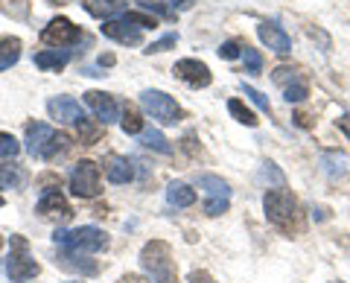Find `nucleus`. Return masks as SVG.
Returning a JSON list of instances; mask_svg holds the SVG:
<instances>
[{"label":"nucleus","mask_w":350,"mask_h":283,"mask_svg":"<svg viewBox=\"0 0 350 283\" xmlns=\"http://www.w3.org/2000/svg\"><path fill=\"white\" fill-rule=\"evenodd\" d=\"M82 96H85V105L96 114V120H100L103 126L117 123V120H120V105H117V100H114L111 94H105V91H88Z\"/></svg>","instance_id":"obj_12"},{"label":"nucleus","mask_w":350,"mask_h":283,"mask_svg":"<svg viewBox=\"0 0 350 283\" xmlns=\"http://www.w3.org/2000/svg\"><path fill=\"white\" fill-rule=\"evenodd\" d=\"M70 146V137L68 135H59L53 126L47 123H27V152L32 158H41V161H53L62 152H68Z\"/></svg>","instance_id":"obj_3"},{"label":"nucleus","mask_w":350,"mask_h":283,"mask_svg":"<svg viewBox=\"0 0 350 283\" xmlns=\"http://www.w3.org/2000/svg\"><path fill=\"white\" fill-rule=\"evenodd\" d=\"M257 36H260V41H262V44H266L269 50L280 53V56H286V53L292 50V38H289L278 24H269V21H266V24H260V27H257Z\"/></svg>","instance_id":"obj_15"},{"label":"nucleus","mask_w":350,"mask_h":283,"mask_svg":"<svg viewBox=\"0 0 350 283\" xmlns=\"http://www.w3.org/2000/svg\"><path fill=\"white\" fill-rule=\"evenodd\" d=\"M243 47H245V44H239V41H225V44L219 47V59L234 62V59L243 56Z\"/></svg>","instance_id":"obj_30"},{"label":"nucleus","mask_w":350,"mask_h":283,"mask_svg":"<svg viewBox=\"0 0 350 283\" xmlns=\"http://www.w3.org/2000/svg\"><path fill=\"white\" fill-rule=\"evenodd\" d=\"M18 152H21V144L15 140V135L0 132V161H3V158H15Z\"/></svg>","instance_id":"obj_27"},{"label":"nucleus","mask_w":350,"mask_h":283,"mask_svg":"<svg viewBox=\"0 0 350 283\" xmlns=\"http://www.w3.org/2000/svg\"><path fill=\"white\" fill-rule=\"evenodd\" d=\"M41 266L36 263V260L29 257V243L27 237L15 234L12 239H9V263H6V275L12 283H27L32 278H38Z\"/></svg>","instance_id":"obj_5"},{"label":"nucleus","mask_w":350,"mask_h":283,"mask_svg":"<svg viewBox=\"0 0 350 283\" xmlns=\"http://www.w3.org/2000/svg\"><path fill=\"white\" fill-rule=\"evenodd\" d=\"M243 59H245V68H248V73H260L262 70V56L254 50V47H243Z\"/></svg>","instance_id":"obj_29"},{"label":"nucleus","mask_w":350,"mask_h":283,"mask_svg":"<svg viewBox=\"0 0 350 283\" xmlns=\"http://www.w3.org/2000/svg\"><path fill=\"white\" fill-rule=\"evenodd\" d=\"M298 79H301L298 70H292V68H278V70H275V82L280 85V88H286V85L298 82Z\"/></svg>","instance_id":"obj_32"},{"label":"nucleus","mask_w":350,"mask_h":283,"mask_svg":"<svg viewBox=\"0 0 350 283\" xmlns=\"http://www.w3.org/2000/svg\"><path fill=\"white\" fill-rule=\"evenodd\" d=\"M262 211H266V219L278 228L283 234H295L301 231V208H298V199L289 193V190H269L262 196Z\"/></svg>","instance_id":"obj_1"},{"label":"nucleus","mask_w":350,"mask_h":283,"mask_svg":"<svg viewBox=\"0 0 350 283\" xmlns=\"http://www.w3.org/2000/svg\"><path fill=\"white\" fill-rule=\"evenodd\" d=\"M0 243H3V239H0Z\"/></svg>","instance_id":"obj_41"},{"label":"nucleus","mask_w":350,"mask_h":283,"mask_svg":"<svg viewBox=\"0 0 350 283\" xmlns=\"http://www.w3.org/2000/svg\"><path fill=\"white\" fill-rule=\"evenodd\" d=\"M68 62H70L68 50H44V53L36 56V68H41V70H62Z\"/></svg>","instance_id":"obj_20"},{"label":"nucleus","mask_w":350,"mask_h":283,"mask_svg":"<svg viewBox=\"0 0 350 283\" xmlns=\"http://www.w3.org/2000/svg\"><path fill=\"white\" fill-rule=\"evenodd\" d=\"M172 73L178 76L181 82H187L190 88H207V85L213 82L211 68H207L204 62H199V59H181V62H175Z\"/></svg>","instance_id":"obj_11"},{"label":"nucleus","mask_w":350,"mask_h":283,"mask_svg":"<svg viewBox=\"0 0 350 283\" xmlns=\"http://www.w3.org/2000/svg\"><path fill=\"white\" fill-rule=\"evenodd\" d=\"M36 211L44 216V219H59V222H70L73 219V208L70 202L64 199L59 190H41V199L36 204Z\"/></svg>","instance_id":"obj_10"},{"label":"nucleus","mask_w":350,"mask_h":283,"mask_svg":"<svg viewBox=\"0 0 350 283\" xmlns=\"http://www.w3.org/2000/svg\"><path fill=\"white\" fill-rule=\"evenodd\" d=\"M120 126H123L126 135H140V129H144V120H140V111H137L135 105H126V108H123Z\"/></svg>","instance_id":"obj_24"},{"label":"nucleus","mask_w":350,"mask_h":283,"mask_svg":"<svg viewBox=\"0 0 350 283\" xmlns=\"http://www.w3.org/2000/svg\"><path fill=\"white\" fill-rule=\"evenodd\" d=\"M70 193L76 199H96L100 196V167L94 161H79L70 172Z\"/></svg>","instance_id":"obj_8"},{"label":"nucleus","mask_w":350,"mask_h":283,"mask_svg":"<svg viewBox=\"0 0 350 283\" xmlns=\"http://www.w3.org/2000/svg\"><path fill=\"white\" fill-rule=\"evenodd\" d=\"M47 111L50 117L56 120V123L62 126H79L85 114H82V105L73 100V96H53V100L47 103Z\"/></svg>","instance_id":"obj_14"},{"label":"nucleus","mask_w":350,"mask_h":283,"mask_svg":"<svg viewBox=\"0 0 350 283\" xmlns=\"http://www.w3.org/2000/svg\"><path fill=\"white\" fill-rule=\"evenodd\" d=\"M228 111H231V117L237 120V123H243V126H248V129L257 126V114L251 111L248 105L239 103V100H228Z\"/></svg>","instance_id":"obj_22"},{"label":"nucleus","mask_w":350,"mask_h":283,"mask_svg":"<svg viewBox=\"0 0 350 283\" xmlns=\"http://www.w3.org/2000/svg\"><path fill=\"white\" fill-rule=\"evenodd\" d=\"M144 146L146 149H155V152H161V155H172V146H170V140L163 137L158 129H146L144 132Z\"/></svg>","instance_id":"obj_25"},{"label":"nucleus","mask_w":350,"mask_h":283,"mask_svg":"<svg viewBox=\"0 0 350 283\" xmlns=\"http://www.w3.org/2000/svg\"><path fill=\"white\" fill-rule=\"evenodd\" d=\"M100 64L105 68V64H114V56H100Z\"/></svg>","instance_id":"obj_39"},{"label":"nucleus","mask_w":350,"mask_h":283,"mask_svg":"<svg viewBox=\"0 0 350 283\" xmlns=\"http://www.w3.org/2000/svg\"><path fill=\"white\" fill-rule=\"evenodd\" d=\"M82 38V29L68 18H53L47 27L41 29V41L53 47H73Z\"/></svg>","instance_id":"obj_9"},{"label":"nucleus","mask_w":350,"mask_h":283,"mask_svg":"<svg viewBox=\"0 0 350 283\" xmlns=\"http://www.w3.org/2000/svg\"><path fill=\"white\" fill-rule=\"evenodd\" d=\"M140 269L146 271L152 283H178L172 248L163 243V239H149V243L140 248Z\"/></svg>","instance_id":"obj_2"},{"label":"nucleus","mask_w":350,"mask_h":283,"mask_svg":"<svg viewBox=\"0 0 350 283\" xmlns=\"http://www.w3.org/2000/svg\"><path fill=\"white\" fill-rule=\"evenodd\" d=\"M53 243H56L62 252H70V254H94V252L108 248V234L94 225H82V228H73V231H62L59 228V231L53 234Z\"/></svg>","instance_id":"obj_4"},{"label":"nucleus","mask_w":350,"mask_h":283,"mask_svg":"<svg viewBox=\"0 0 350 283\" xmlns=\"http://www.w3.org/2000/svg\"><path fill=\"white\" fill-rule=\"evenodd\" d=\"M283 96H286V103H304L306 96H310V85L304 79H298V82H292L283 88Z\"/></svg>","instance_id":"obj_26"},{"label":"nucleus","mask_w":350,"mask_h":283,"mask_svg":"<svg viewBox=\"0 0 350 283\" xmlns=\"http://www.w3.org/2000/svg\"><path fill=\"white\" fill-rule=\"evenodd\" d=\"M0 208H3V199H0Z\"/></svg>","instance_id":"obj_40"},{"label":"nucleus","mask_w":350,"mask_h":283,"mask_svg":"<svg viewBox=\"0 0 350 283\" xmlns=\"http://www.w3.org/2000/svg\"><path fill=\"white\" fill-rule=\"evenodd\" d=\"M140 105H144V111L161 126H178L184 120V111H181V105L175 103V96L155 91V88H146L140 94Z\"/></svg>","instance_id":"obj_6"},{"label":"nucleus","mask_w":350,"mask_h":283,"mask_svg":"<svg viewBox=\"0 0 350 283\" xmlns=\"http://www.w3.org/2000/svg\"><path fill=\"white\" fill-rule=\"evenodd\" d=\"M187 280H190V283H216L211 271H204V269H196V271H190V278H187Z\"/></svg>","instance_id":"obj_34"},{"label":"nucleus","mask_w":350,"mask_h":283,"mask_svg":"<svg viewBox=\"0 0 350 283\" xmlns=\"http://www.w3.org/2000/svg\"><path fill=\"white\" fill-rule=\"evenodd\" d=\"M123 18L129 21V24H135L137 29H149V27H155V18H152V15H140V12H126Z\"/></svg>","instance_id":"obj_33"},{"label":"nucleus","mask_w":350,"mask_h":283,"mask_svg":"<svg viewBox=\"0 0 350 283\" xmlns=\"http://www.w3.org/2000/svg\"><path fill=\"white\" fill-rule=\"evenodd\" d=\"M117 283H146V280H144V278H137V275H123Z\"/></svg>","instance_id":"obj_37"},{"label":"nucleus","mask_w":350,"mask_h":283,"mask_svg":"<svg viewBox=\"0 0 350 283\" xmlns=\"http://www.w3.org/2000/svg\"><path fill=\"white\" fill-rule=\"evenodd\" d=\"M295 120H298V126H310V117H306V114H295Z\"/></svg>","instance_id":"obj_38"},{"label":"nucleus","mask_w":350,"mask_h":283,"mask_svg":"<svg viewBox=\"0 0 350 283\" xmlns=\"http://www.w3.org/2000/svg\"><path fill=\"white\" fill-rule=\"evenodd\" d=\"M178 44V36L175 32H170V36H163V38H158V41H152V44L146 47V53L152 56V53H163V50H170V47H175Z\"/></svg>","instance_id":"obj_31"},{"label":"nucleus","mask_w":350,"mask_h":283,"mask_svg":"<svg viewBox=\"0 0 350 283\" xmlns=\"http://www.w3.org/2000/svg\"><path fill=\"white\" fill-rule=\"evenodd\" d=\"M167 3H170V12L175 15V12H184V9H190L196 0H167Z\"/></svg>","instance_id":"obj_35"},{"label":"nucleus","mask_w":350,"mask_h":283,"mask_svg":"<svg viewBox=\"0 0 350 283\" xmlns=\"http://www.w3.org/2000/svg\"><path fill=\"white\" fill-rule=\"evenodd\" d=\"M243 91H245V96L260 108L262 114H271V105H269V100H266V94L257 91V88H251V85H243Z\"/></svg>","instance_id":"obj_28"},{"label":"nucleus","mask_w":350,"mask_h":283,"mask_svg":"<svg viewBox=\"0 0 350 283\" xmlns=\"http://www.w3.org/2000/svg\"><path fill=\"white\" fill-rule=\"evenodd\" d=\"M126 0H88L85 9L91 12L94 18H103V21H111L117 12H126Z\"/></svg>","instance_id":"obj_18"},{"label":"nucleus","mask_w":350,"mask_h":283,"mask_svg":"<svg viewBox=\"0 0 350 283\" xmlns=\"http://www.w3.org/2000/svg\"><path fill=\"white\" fill-rule=\"evenodd\" d=\"M199 187L204 190V213L222 216L228 211V204H231V187H228V181L204 172V176H199Z\"/></svg>","instance_id":"obj_7"},{"label":"nucleus","mask_w":350,"mask_h":283,"mask_svg":"<svg viewBox=\"0 0 350 283\" xmlns=\"http://www.w3.org/2000/svg\"><path fill=\"white\" fill-rule=\"evenodd\" d=\"M103 36L117 41V44L137 47L140 41H144V29H137L135 24H129L126 18H111V21H103Z\"/></svg>","instance_id":"obj_13"},{"label":"nucleus","mask_w":350,"mask_h":283,"mask_svg":"<svg viewBox=\"0 0 350 283\" xmlns=\"http://www.w3.org/2000/svg\"><path fill=\"white\" fill-rule=\"evenodd\" d=\"M21 59V41L18 38H3L0 41V70H9Z\"/></svg>","instance_id":"obj_21"},{"label":"nucleus","mask_w":350,"mask_h":283,"mask_svg":"<svg viewBox=\"0 0 350 283\" xmlns=\"http://www.w3.org/2000/svg\"><path fill=\"white\" fill-rule=\"evenodd\" d=\"M167 202L172 208H190V204H196V190L184 181H172L167 187Z\"/></svg>","instance_id":"obj_19"},{"label":"nucleus","mask_w":350,"mask_h":283,"mask_svg":"<svg viewBox=\"0 0 350 283\" xmlns=\"http://www.w3.org/2000/svg\"><path fill=\"white\" fill-rule=\"evenodd\" d=\"M105 178L111 184H129L135 178V167H131V161L123 158V155H111L105 161Z\"/></svg>","instance_id":"obj_16"},{"label":"nucleus","mask_w":350,"mask_h":283,"mask_svg":"<svg viewBox=\"0 0 350 283\" xmlns=\"http://www.w3.org/2000/svg\"><path fill=\"white\" fill-rule=\"evenodd\" d=\"M56 266L68 269V271H82V275H96V271H100V266H96L94 260H88L85 254H70V252H62Z\"/></svg>","instance_id":"obj_17"},{"label":"nucleus","mask_w":350,"mask_h":283,"mask_svg":"<svg viewBox=\"0 0 350 283\" xmlns=\"http://www.w3.org/2000/svg\"><path fill=\"white\" fill-rule=\"evenodd\" d=\"M21 184H24V172H21L18 164L0 167V190H15Z\"/></svg>","instance_id":"obj_23"},{"label":"nucleus","mask_w":350,"mask_h":283,"mask_svg":"<svg viewBox=\"0 0 350 283\" xmlns=\"http://www.w3.org/2000/svg\"><path fill=\"white\" fill-rule=\"evenodd\" d=\"M338 126H342V129H345V135L350 137V114H342V117H338Z\"/></svg>","instance_id":"obj_36"},{"label":"nucleus","mask_w":350,"mask_h":283,"mask_svg":"<svg viewBox=\"0 0 350 283\" xmlns=\"http://www.w3.org/2000/svg\"><path fill=\"white\" fill-rule=\"evenodd\" d=\"M338 283H342V280H338Z\"/></svg>","instance_id":"obj_42"}]
</instances>
